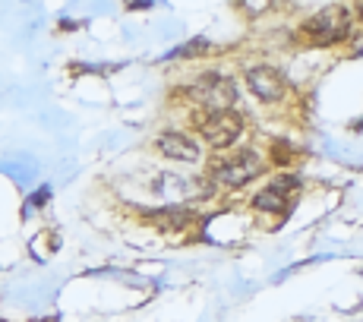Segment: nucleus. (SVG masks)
Wrapping results in <instances>:
<instances>
[{"label": "nucleus", "instance_id": "8", "mask_svg": "<svg viewBox=\"0 0 363 322\" xmlns=\"http://www.w3.org/2000/svg\"><path fill=\"white\" fill-rule=\"evenodd\" d=\"M357 10H360V16H363V4H360V6H357Z\"/></svg>", "mask_w": 363, "mask_h": 322}, {"label": "nucleus", "instance_id": "1", "mask_svg": "<svg viewBox=\"0 0 363 322\" xmlns=\"http://www.w3.org/2000/svg\"><path fill=\"white\" fill-rule=\"evenodd\" d=\"M240 130H243V117L237 111H208V114L199 117V133L218 149L237 143Z\"/></svg>", "mask_w": 363, "mask_h": 322}, {"label": "nucleus", "instance_id": "6", "mask_svg": "<svg viewBox=\"0 0 363 322\" xmlns=\"http://www.w3.org/2000/svg\"><path fill=\"white\" fill-rule=\"evenodd\" d=\"M158 152L174 161H199V145L184 133H164L158 136Z\"/></svg>", "mask_w": 363, "mask_h": 322}, {"label": "nucleus", "instance_id": "5", "mask_svg": "<svg viewBox=\"0 0 363 322\" xmlns=\"http://www.w3.org/2000/svg\"><path fill=\"white\" fill-rule=\"evenodd\" d=\"M247 82H250V89L256 92V98H262V101H278V98L284 95L281 76H278L272 67H250L247 70Z\"/></svg>", "mask_w": 363, "mask_h": 322}, {"label": "nucleus", "instance_id": "3", "mask_svg": "<svg viewBox=\"0 0 363 322\" xmlns=\"http://www.w3.org/2000/svg\"><path fill=\"white\" fill-rule=\"evenodd\" d=\"M262 174V165L259 158H256V152H243V155H237L231 161H225V165H215V180L225 187H247L250 180H256Z\"/></svg>", "mask_w": 363, "mask_h": 322}, {"label": "nucleus", "instance_id": "4", "mask_svg": "<svg viewBox=\"0 0 363 322\" xmlns=\"http://www.w3.org/2000/svg\"><path fill=\"white\" fill-rule=\"evenodd\" d=\"M303 32L313 35L316 41H325V45H332V41H338V38H345V35H347V19L338 16L335 10H325V13H319V16L306 19Z\"/></svg>", "mask_w": 363, "mask_h": 322}, {"label": "nucleus", "instance_id": "2", "mask_svg": "<svg viewBox=\"0 0 363 322\" xmlns=\"http://www.w3.org/2000/svg\"><path fill=\"white\" fill-rule=\"evenodd\" d=\"M193 95L206 104L208 111H231V104L237 101V92H234V82L221 73H208L193 86Z\"/></svg>", "mask_w": 363, "mask_h": 322}, {"label": "nucleus", "instance_id": "7", "mask_svg": "<svg viewBox=\"0 0 363 322\" xmlns=\"http://www.w3.org/2000/svg\"><path fill=\"white\" fill-rule=\"evenodd\" d=\"M253 206L259 209V212H275V215H288V212H291V199H288V193H278L275 187H265L262 193H256Z\"/></svg>", "mask_w": 363, "mask_h": 322}]
</instances>
